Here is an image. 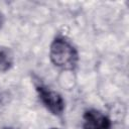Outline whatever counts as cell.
<instances>
[{
	"mask_svg": "<svg viewBox=\"0 0 129 129\" xmlns=\"http://www.w3.org/2000/svg\"><path fill=\"white\" fill-rule=\"evenodd\" d=\"M83 129H112L111 119L97 109H89L83 115Z\"/></svg>",
	"mask_w": 129,
	"mask_h": 129,
	"instance_id": "3957f363",
	"label": "cell"
},
{
	"mask_svg": "<svg viewBox=\"0 0 129 129\" xmlns=\"http://www.w3.org/2000/svg\"><path fill=\"white\" fill-rule=\"evenodd\" d=\"M51 63L62 72H73L79 62V52L76 46L64 36H56L49 45Z\"/></svg>",
	"mask_w": 129,
	"mask_h": 129,
	"instance_id": "6da1fadb",
	"label": "cell"
},
{
	"mask_svg": "<svg viewBox=\"0 0 129 129\" xmlns=\"http://www.w3.org/2000/svg\"><path fill=\"white\" fill-rule=\"evenodd\" d=\"M35 90L40 102L46 108L47 111H49L54 116H60L63 113L64 100L58 92L42 84H36Z\"/></svg>",
	"mask_w": 129,
	"mask_h": 129,
	"instance_id": "7a4b0ae2",
	"label": "cell"
},
{
	"mask_svg": "<svg viewBox=\"0 0 129 129\" xmlns=\"http://www.w3.org/2000/svg\"><path fill=\"white\" fill-rule=\"evenodd\" d=\"M14 63V54L12 50L4 45H0V73L8 72Z\"/></svg>",
	"mask_w": 129,
	"mask_h": 129,
	"instance_id": "277c9868",
	"label": "cell"
},
{
	"mask_svg": "<svg viewBox=\"0 0 129 129\" xmlns=\"http://www.w3.org/2000/svg\"><path fill=\"white\" fill-rule=\"evenodd\" d=\"M2 129H15V128H13V127H10V126H6V127H3Z\"/></svg>",
	"mask_w": 129,
	"mask_h": 129,
	"instance_id": "8992f818",
	"label": "cell"
},
{
	"mask_svg": "<svg viewBox=\"0 0 129 129\" xmlns=\"http://www.w3.org/2000/svg\"><path fill=\"white\" fill-rule=\"evenodd\" d=\"M3 23H4V16H3V14L0 12V27L3 25Z\"/></svg>",
	"mask_w": 129,
	"mask_h": 129,
	"instance_id": "5b68a950",
	"label": "cell"
},
{
	"mask_svg": "<svg viewBox=\"0 0 129 129\" xmlns=\"http://www.w3.org/2000/svg\"><path fill=\"white\" fill-rule=\"evenodd\" d=\"M49 129H60V128H56V127H51V128H49Z\"/></svg>",
	"mask_w": 129,
	"mask_h": 129,
	"instance_id": "52a82bcc",
	"label": "cell"
}]
</instances>
